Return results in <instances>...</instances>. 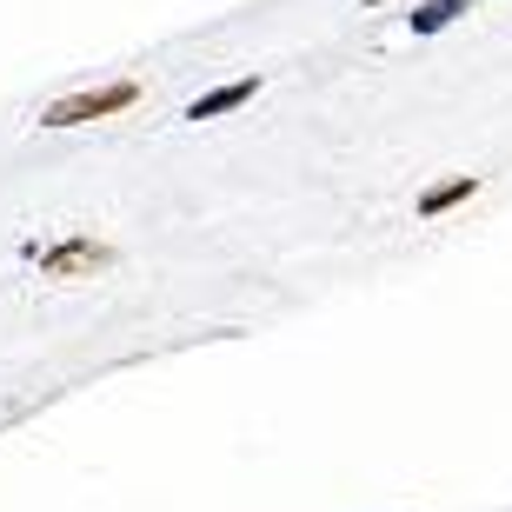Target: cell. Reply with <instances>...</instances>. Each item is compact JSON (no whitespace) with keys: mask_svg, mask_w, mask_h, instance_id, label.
I'll return each mask as SVG.
<instances>
[{"mask_svg":"<svg viewBox=\"0 0 512 512\" xmlns=\"http://www.w3.org/2000/svg\"><path fill=\"white\" fill-rule=\"evenodd\" d=\"M366 7H386V0H366Z\"/></svg>","mask_w":512,"mask_h":512,"instance_id":"cell-6","label":"cell"},{"mask_svg":"<svg viewBox=\"0 0 512 512\" xmlns=\"http://www.w3.org/2000/svg\"><path fill=\"white\" fill-rule=\"evenodd\" d=\"M140 100V80H107V87H80L67 100H47L40 107V127H87V120H114Z\"/></svg>","mask_w":512,"mask_h":512,"instance_id":"cell-1","label":"cell"},{"mask_svg":"<svg viewBox=\"0 0 512 512\" xmlns=\"http://www.w3.org/2000/svg\"><path fill=\"white\" fill-rule=\"evenodd\" d=\"M27 260H40L47 280H87V273H100L114 253L100 247L94 233H67V240H54V247H27Z\"/></svg>","mask_w":512,"mask_h":512,"instance_id":"cell-2","label":"cell"},{"mask_svg":"<svg viewBox=\"0 0 512 512\" xmlns=\"http://www.w3.org/2000/svg\"><path fill=\"white\" fill-rule=\"evenodd\" d=\"M260 94V74H247V80H227V87H213V94H200L187 107V120H220V114H233V107H247V100Z\"/></svg>","mask_w":512,"mask_h":512,"instance_id":"cell-3","label":"cell"},{"mask_svg":"<svg viewBox=\"0 0 512 512\" xmlns=\"http://www.w3.org/2000/svg\"><path fill=\"white\" fill-rule=\"evenodd\" d=\"M459 14H473V0H413V14H406V27H413L419 40L426 34H446Z\"/></svg>","mask_w":512,"mask_h":512,"instance_id":"cell-4","label":"cell"},{"mask_svg":"<svg viewBox=\"0 0 512 512\" xmlns=\"http://www.w3.org/2000/svg\"><path fill=\"white\" fill-rule=\"evenodd\" d=\"M473 193H479V173H453L446 187H426V193H419V213H426V220H439V213H453L459 200H473Z\"/></svg>","mask_w":512,"mask_h":512,"instance_id":"cell-5","label":"cell"}]
</instances>
